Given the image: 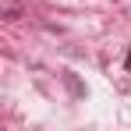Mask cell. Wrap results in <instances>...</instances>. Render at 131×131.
Wrapping results in <instances>:
<instances>
[]
</instances>
